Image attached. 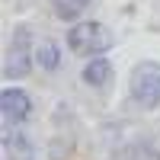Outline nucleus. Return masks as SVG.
Masks as SVG:
<instances>
[{"mask_svg": "<svg viewBox=\"0 0 160 160\" xmlns=\"http://www.w3.org/2000/svg\"><path fill=\"white\" fill-rule=\"evenodd\" d=\"M68 45H71L74 55L90 58V55H99V51L112 48V32L102 22H80L68 32Z\"/></svg>", "mask_w": 160, "mask_h": 160, "instance_id": "nucleus-1", "label": "nucleus"}, {"mask_svg": "<svg viewBox=\"0 0 160 160\" xmlns=\"http://www.w3.org/2000/svg\"><path fill=\"white\" fill-rule=\"evenodd\" d=\"M109 74H112V64L106 61V58H93L87 68H83V80L90 87H102L106 80H109Z\"/></svg>", "mask_w": 160, "mask_h": 160, "instance_id": "nucleus-5", "label": "nucleus"}, {"mask_svg": "<svg viewBox=\"0 0 160 160\" xmlns=\"http://www.w3.org/2000/svg\"><path fill=\"white\" fill-rule=\"evenodd\" d=\"M35 58H38V64L42 68H58V48H55V42H42L38 45V51H35Z\"/></svg>", "mask_w": 160, "mask_h": 160, "instance_id": "nucleus-7", "label": "nucleus"}, {"mask_svg": "<svg viewBox=\"0 0 160 160\" xmlns=\"http://www.w3.org/2000/svg\"><path fill=\"white\" fill-rule=\"evenodd\" d=\"M90 0H51V7H55V13L61 19H77L80 13L87 10Z\"/></svg>", "mask_w": 160, "mask_h": 160, "instance_id": "nucleus-6", "label": "nucleus"}, {"mask_svg": "<svg viewBox=\"0 0 160 160\" xmlns=\"http://www.w3.org/2000/svg\"><path fill=\"white\" fill-rule=\"evenodd\" d=\"M32 51H29V29L26 26H16L13 29V42L7 48V61H3V77L13 80V77H26L32 68Z\"/></svg>", "mask_w": 160, "mask_h": 160, "instance_id": "nucleus-3", "label": "nucleus"}, {"mask_svg": "<svg viewBox=\"0 0 160 160\" xmlns=\"http://www.w3.org/2000/svg\"><path fill=\"white\" fill-rule=\"evenodd\" d=\"M131 96L144 109L160 106V64L157 61H141L131 71Z\"/></svg>", "mask_w": 160, "mask_h": 160, "instance_id": "nucleus-2", "label": "nucleus"}, {"mask_svg": "<svg viewBox=\"0 0 160 160\" xmlns=\"http://www.w3.org/2000/svg\"><path fill=\"white\" fill-rule=\"evenodd\" d=\"M0 109H3V122L10 125H16V122H22L26 115H29V109H32V102H29V96H26L22 90H3L0 93Z\"/></svg>", "mask_w": 160, "mask_h": 160, "instance_id": "nucleus-4", "label": "nucleus"}]
</instances>
